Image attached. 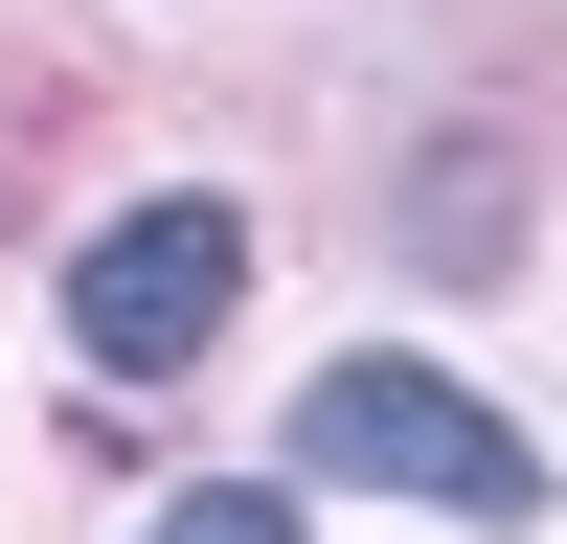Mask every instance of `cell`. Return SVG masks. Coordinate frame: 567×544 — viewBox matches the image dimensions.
<instances>
[{"label": "cell", "mask_w": 567, "mask_h": 544, "mask_svg": "<svg viewBox=\"0 0 567 544\" xmlns=\"http://www.w3.org/2000/svg\"><path fill=\"white\" fill-rule=\"evenodd\" d=\"M296 453H318V477H386V499H454V522H523V499H545V453L499 431L477 386H432V363H318Z\"/></svg>", "instance_id": "6da1fadb"}, {"label": "cell", "mask_w": 567, "mask_h": 544, "mask_svg": "<svg viewBox=\"0 0 567 544\" xmlns=\"http://www.w3.org/2000/svg\"><path fill=\"white\" fill-rule=\"evenodd\" d=\"M227 295H250V227H227L205 181H182V205H114V227L69 250V341L114 363V386L205 363V341H227Z\"/></svg>", "instance_id": "7a4b0ae2"}, {"label": "cell", "mask_w": 567, "mask_h": 544, "mask_svg": "<svg viewBox=\"0 0 567 544\" xmlns=\"http://www.w3.org/2000/svg\"><path fill=\"white\" fill-rule=\"evenodd\" d=\"M136 544H296V499H272V477H205V499H159Z\"/></svg>", "instance_id": "3957f363"}]
</instances>
